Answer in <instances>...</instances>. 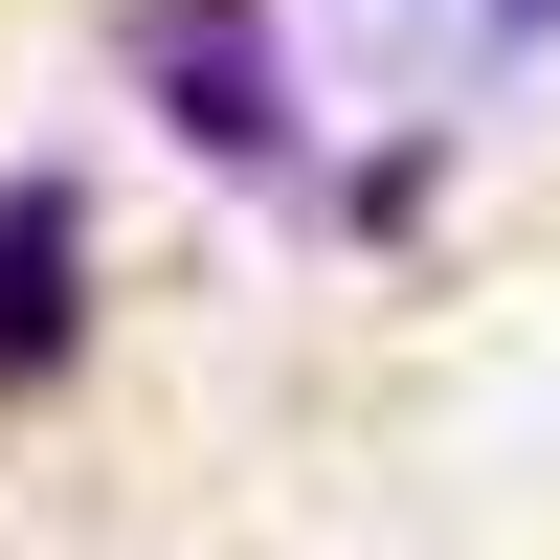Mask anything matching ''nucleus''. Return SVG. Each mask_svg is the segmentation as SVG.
Instances as JSON below:
<instances>
[{"instance_id":"obj_1","label":"nucleus","mask_w":560,"mask_h":560,"mask_svg":"<svg viewBox=\"0 0 560 560\" xmlns=\"http://www.w3.org/2000/svg\"><path fill=\"white\" fill-rule=\"evenodd\" d=\"M135 68H158V113L202 135V158H292V90H269L247 0H158V23H135Z\"/></svg>"},{"instance_id":"obj_2","label":"nucleus","mask_w":560,"mask_h":560,"mask_svg":"<svg viewBox=\"0 0 560 560\" xmlns=\"http://www.w3.org/2000/svg\"><path fill=\"white\" fill-rule=\"evenodd\" d=\"M68 337H90V202L0 179V382H68Z\"/></svg>"},{"instance_id":"obj_3","label":"nucleus","mask_w":560,"mask_h":560,"mask_svg":"<svg viewBox=\"0 0 560 560\" xmlns=\"http://www.w3.org/2000/svg\"><path fill=\"white\" fill-rule=\"evenodd\" d=\"M493 23H516V45H560V0H493Z\"/></svg>"}]
</instances>
